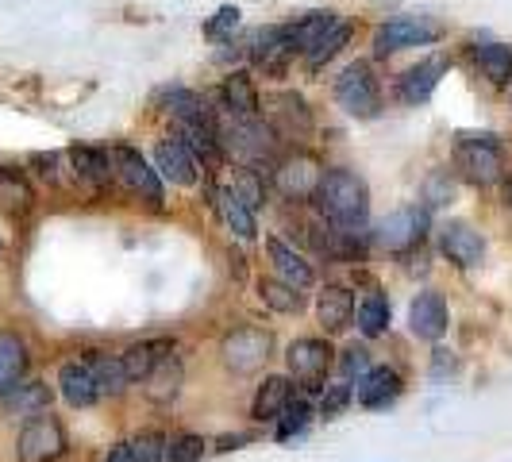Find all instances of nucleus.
<instances>
[{"label":"nucleus","instance_id":"nucleus-20","mask_svg":"<svg viewBox=\"0 0 512 462\" xmlns=\"http://www.w3.org/2000/svg\"><path fill=\"white\" fill-rule=\"evenodd\" d=\"M270 128L278 139H305L312 131V112H308L305 97L297 93H278L270 101Z\"/></svg>","mask_w":512,"mask_h":462},{"label":"nucleus","instance_id":"nucleus-10","mask_svg":"<svg viewBox=\"0 0 512 462\" xmlns=\"http://www.w3.org/2000/svg\"><path fill=\"white\" fill-rule=\"evenodd\" d=\"M332 362H335V351H332V343H328V339H297V343H289V347H285L289 378H297L308 393H312V389H324Z\"/></svg>","mask_w":512,"mask_h":462},{"label":"nucleus","instance_id":"nucleus-22","mask_svg":"<svg viewBox=\"0 0 512 462\" xmlns=\"http://www.w3.org/2000/svg\"><path fill=\"white\" fill-rule=\"evenodd\" d=\"M335 24H339V16H335L332 8H328V12L320 8V12H305V16L282 24V31H285V39H289V47H293V54H308Z\"/></svg>","mask_w":512,"mask_h":462},{"label":"nucleus","instance_id":"nucleus-29","mask_svg":"<svg viewBox=\"0 0 512 462\" xmlns=\"http://www.w3.org/2000/svg\"><path fill=\"white\" fill-rule=\"evenodd\" d=\"M81 359L89 362V370H93V378H97L101 397H124V389L131 385V378H128V370H124V359H120V355L89 351V355H81Z\"/></svg>","mask_w":512,"mask_h":462},{"label":"nucleus","instance_id":"nucleus-39","mask_svg":"<svg viewBox=\"0 0 512 462\" xmlns=\"http://www.w3.org/2000/svg\"><path fill=\"white\" fill-rule=\"evenodd\" d=\"M205 436L197 432H178L174 439H166V462H201L205 459Z\"/></svg>","mask_w":512,"mask_h":462},{"label":"nucleus","instance_id":"nucleus-8","mask_svg":"<svg viewBox=\"0 0 512 462\" xmlns=\"http://www.w3.org/2000/svg\"><path fill=\"white\" fill-rule=\"evenodd\" d=\"M324 181V166L320 158L308 151H289L285 158L274 162V189L285 201H312L316 189Z\"/></svg>","mask_w":512,"mask_h":462},{"label":"nucleus","instance_id":"nucleus-3","mask_svg":"<svg viewBox=\"0 0 512 462\" xmlns=\"http://www.w3.org/2000/svg\"><path fill=\"white\" fill-rule=\"evenodd\" d=\"M455 166L474 185H493L505 178V151L497 135H459L455 139Z\"/></svg>","mask_w":512,"mask_h":462},{"label":"nucleus","instance_id":"nucleus-43","mask_svg":"<svg viewBox=\"0 0 512 462\" xmlns=\"http://www.w3.org/2000/svg\"><path fill=\"white\" fill-rule=\"evenodd\" d=\"M351 401H355V385L343 382V378H332V382H328V393H324L320 412H324V416H339Z\"/></svg>","mask_w":512,"mask_h":462},{"label":"nucleus","instance_id":"nucleus-44","mask_svg":"<svg viewBox=\"0 0 512 462\" xmlns=\"http://www.w3.org/2000/svg\"><path fill=\"white\" fill-rule=\"evenodd\" d=\"M451 193H455V185H451L447 174H432L428 185H424V201H428V205H443V201H451Z\"/></svg>","mask_w":512,"mask_h":462},{"label":"nucleus","instance_id":"nucleus-27","mask_svg":"<svg viewBox=\"0 0 512 462\" xmlns=\"http://www.w3.org/2000/svg\"><path fill=\"white\" fill-rule=\"evenodd\" d=\"M162 104H166V112L178 120V128H185V124H212V120H216V112L208 108L205 97L193 93V89H185V85L166 89V93H162Z\"/></svg>","mask_w":512,"mask_h":462},{"label":"nucleus","instance_id":"nucleus-41","mask_svg":"<svg viewBox=\"0 0 512 462\" xmlns=\"http://www.w3.org/2000/svg\"><path fill=\"white\" fill-rule=\"evenodd\" d=\"M239 8H231V4H224L216 16H208L205 20V39H212V43H228L231 35H235V27H239Z\"/></svg>","mask_w":512,"mask_h":462},{"label":"nucleus","instance_id":"nucleus-40","mask_svg":"<svg viewBox=\"0 0 512 462\" xmlns=\"http://www.w3.org/2000/svg\"><path fill=\"white\" fill-rule=\"evenodd\" d=\"M131 462H166V436L162 432H139L135 439H128Z\"/></svg>","mask_w":512,"mask_h":462},{"label":"nucleus","instance_id":"nucleus-33","mask_svg":"<svg viewBox=\"0 0 512 462\" xmlns=\"http://www.w3.org/2000/svg\"><path fill=\"white\" fill-rule=\"evenodd\" d=\"M308 424H312V405H308L305 393H293V397L285 401V409L278 412V420H274V439L285 443V439L301 436Z\"/></svg>","mask_w":512,"mask_h":462},{"label":"nucleus","instance_id":"nucleus-23","mask_svg":"<svg viewBox=\"0 0 512 462\" xmlns=\"http://www.w3.org/2000/svg\"><path fill=\"white\" fill-rule=\"evenodd\" d=\"M316 320L324 324V332H343L355 320V297L347 285H324L316 297Z\"/></svg>","mask_w":512,"mask_h":462},{"label":"nucleus","instance_id":"nucleus-19","mask_svg":"<svg viewBox=\"0 0 512 462\" xmlns=\"http://www.w3.org/2000/svg\"><path fill=\"white\" fill-rule=\"evenodd\" d=\"M220 101H224V112L235 116V120H258L262 116V97H258L255 77L247 70H231L220 85Z\"/></svg>","mask_w":512,"mask_h":462},{"label":"nucleus","instance_id":"nucleus-26","mask_svg":"<svg viewBox=\"0 0 512 462\" xmlns=\"http://www.w3.org/2000/svg\"><path fill=\"white\" fill-rule=\"evenodd\" d=\"M170 351H174V339L154 335V339H143V343H131L120 359H124V370H128L131 382H143V378H147V374H151L154 366L166 359Z\"/></svg>","mask_w":512,"mask_h":462},{"label":"nucleus","instance_id":"nucleus-13","mask_svg":"<svg viewBox=\"0 0 512 462\" xmlns=\"http://www.w3.org/2000/svg\"><path fill=\"white\" fill-rule=\"evenodd\" d=\"M409 328H412L416 339L439 343V339L447 335V328H451V308H447V297L436 293V289H424L420 297H412Z\"/></svg>","mask_w":512,"mask_h":462},{"label":"nucleus","instance_id":"nucleus-42","mask_svg":"<svg viewBox=\"0 0 512 462\" xmlns=\"http://www.w3.org/2000/svg\"><path fill=\"white\" fill-rule=\"evenodd\" d=\"M366 370H370V351L355 343V347H347V351L339 355V374H335V378H343V382L359 385Z\"/></svg>","mask_w":512,"mask_h":462},{"label":"nucleus","instance_id":"nucleus-18","mask_svg":"<svg viewBox=\"0 0 512 462\" xmlns=\"http://www.w3.org/2000/svg\"><path fill=\"white\" fill-rule=\"evenodd\" d=\"M66 158H70V174H74L77 189L101 193L104 185L112 181V154L104 147H70Z\"/></svg>","mask_w":512,"mask_h":462},{"label":"nucleus","instance_id":"nucleus-16","mask_svg":"<svg viewBox=\"0 0 512 462\" xmlns=\"http://www.w3.org/2000/svg\"><path fill=\"white\" fill-rule=\"evenodd\" d=\"M58 393L70 409H93L101 401V389H97V378L89 370L85 359H66L58 366Z\"/></svg>","mask_w":512,"mask_h":462},{"label":"nucleus","instance_id":"nucleus-15","mask_svg":"<svg viewBox=\"0 0 512 462\" xmlns=\"http://www.w3.org/2000/svg\"><path fill=\"white\" fill-rule=\"evenodd\" d=\"M401 393H405V378H401L393 366H370V370L362 374V382L355 385V401L370 412L389 409Z\"/></svg>","mask_w":512,"mask_h":462},{"label":"nucleus","instance_id":"nucleus-37","mask_svg":"<svg viewBox=\"0 0 512 462\" xmlns=\"http://www.w3.org/2000/svg\"><path fill=\"white\" fill-rule=\"evenodd\" d=\"M478 66L489 77V85H509L512 81V47L505 43H486L478 47Z\"/></svg>","mask_w":512,"mask_h":462},{"label":"nucleus","instance_id":"nucleus-28","mask_svg":"<svg viewBox=\"0 0 512 462\" xmlns=\"http://www.w3.org/2000/svg\"><path fill=\"white\" fill-rule=\"evenodd\" d=\"M27 366H31V351L16 332H0V397L12 385L24 382Z\"/></svg>","mask_w":512,"mask_h":462},{"label":"nucleus","instance_id":"nucleus-21","mask_svg":"<svg viewBox=\"0 0 512 462\" xmlns=\"http://www.w3.org/2000/svg\"><path fill=\"white\" fill-rule=\"evenodd\" d=\"M251 62H255L258 70H266V74H282L285 66H289V58H293V47H289V39H285L282 27H262L251 35Z\"/></svg>","mask_w":512,"mask_h":462},{"label":"nucleus","instance_id":"nucleus-12","mask_svg":"<svg viewBox=\"0 0 512 462\" xmlns=\"http://www.w3.org/2000/svg\"><path fill=\"white\" fill-rule=\"evenodd\" d=\"M447 70H451V58H447V54H428V58H420L416 66H409L405 74L397 77V101L401 104L432 101V93L439 89V81H443Z\"/></svg>","mask_w":512,"mask_h":462},{"label":"nucleus","instance_id":"nucleus-4","mask_svg":"<svg viewBox=\"0 0 512 462\" xmlns=\"http://www.w3.org/2000/svg\"><path fill=\"white\" fill-rule=\"evenodd\" d=\"M443 35H447V27L432 16H397L374 31V54L389 58V54L412 51V47H432Z\"/></svg>","mask_w":512,"mask_h":462},{"label":"nucleus","instance_id":"nucleus-30","mask_svg":"<svg viewBox=\"0 0 512 462\" xmlns=\"http://www.w3.org/2000/svg\"><path fill=\"white\" fill-rule=\"evenodd\" d=\"M220 201H216V208H220V220H224V228L239 239V243H255V235H258V224H255V212L243 205L239 197H235V189H220L216 193Z\"/></svg>","mask_w":512,"mask_h":462},{"label":"nucleus","instance_id":"nucleus-2","mask_svg":"<svg viewBox=\"0 0 512 462\" xmlns=\"http://www.w3.org/2000/svg\"><path fill=\"white\" fill-rule=\"evenodd\" d=\"M335 104L355 116V120H374L382 112V85L370 70V62H351L335 77Z\"/></svg>","mask_w":512,"mask_h":462},{"label":"nucleus","instance_id":"nucleus-6","mask_svg":"<svg viewBox=\"0 0 512 462\" xmlns=\"http://www.w3.org/2000/svg\"><path fill=\"white\" fill-rule=\"evenodd\" d=\"M274 355V335L255 324H243V328H231L220 343V359L231 374H258Z\"/></svg>","mask_w":512,"mask_h":462},{"label":"nucleus","instance_id":"nucleus-36","mask_svg":"<svg viewBox=\"0 0 512 462\" xmlns=\"http://www.w3.org/2000/svg\"><path fill=\"white\" fill-rule=\"evenodd\" d=\"M355 312H359V332L366 335V339L385 335V328H389V301H385L382 289H370Z\"/></svg>","mask_w":512,"mask_h":462},{"label":"nucleus","instance_id":"nucleus-5","mask_svg":"<svg viewBox=\"0 0 512 462\" xmlns=\"http://www.w3.org/2000/svg\"><path fill=\"white\" fill-rule=\"evenodd\" d=\"M108 154H112V174L120 178V185L128 189L131 197L151 208H162V178H158L151 158L143 151H135V147H124V143L112 147Z\"/></svg>","mask_w":512,"mask_h":462},{"label":"nucleus","instance_id":"nucleus-38","mask_svg":"<svg viewBox=\"0 0 512 462\" xmlns=\"http://www.w3.org/2000/svg\"><path fill=\"white\" fill-rule=\"evenodd\" d=\"M231 189H235V197L243 201V205L258 212V208L266 205V181L258 178L255 166H243V170H235V181H231Z\"/></svg>","mask_w":512,"mask_h":462},{"label":"nucleus","instance_id":"nucleus-34","mask_svg":"<svg viewBox=\"0 0 512 462\" xmlns=\"http://www.w3.org/2000/svg\"><path fill=\"white\" fill-rule=\"evenodd\" d=\"M258 301L266 308H274V312H282V316H297V312L305 308L301 289L285 285L282 278H262V282H258Z\"/></svg>","mask_w":512,"mask_h":462},{"label":"nucleus","instance_id":"nucleus-1","mask_svg":"<svg viewBox=\"0 0 512 462\" xmlns=\"http://www.w3.org/2000/svg\"><path fill=\"white\" fill-rule=\"evenodd\" d=\"M316 208L324 216V224L335 231H366L370 220V189L355 170H328L320 189H316Z\"/></svg>","mask_w":512,"mask_h":462},{"label":"nucleus","instance_id":"nucleus-32","mask_svg":"<svg viewBox=\"0 0 512 462\" xmlns=\"http://www.w3.org/2000/svg\"><path fill=\"white\" fill-rule=\"evenodd\" d=\"M4 409L12 412V416H39V412L51 409V385L43 382H20L12 385L8 393H4Z\"/></svg>","mask_w":512,"mask_h":462},{"label":"nucleus","instance_id":"nucleus-24","mask_svg":"<svg viewBox=\"0 0 512 462\" xmlns=\"http://www.w3.org/2000/svg\"><path fill=\"white\" fill-rule=\"evenodd\" d=\"M31 208H35V185L27 181V174L0 166V212L12 220H24L31 216Z\"/></svg>","mask_w":512,"mask_h":462},{"label":"nucleus","instance_id":"nucleus-45","mask_svg":"<svg viewBox=\"0 0 512 462\" xmlns=\"http://www.w3.org/2000/svg\"><path fill=\"white\" fill-rule=\"evenodd\" d=\"M104 462H131V447L128 443H112V451L104 455Z\"/></svg>","mask_w":512,"mask_h":462},{"label":"nucleus","instance_id":"nucleus-46","mask_svg":"<svg viewBox=\"0 0 512 462\" xmlns=\"http://www.w3.org/2000/svg\"><path fill=\"white\" fill-rule=\"evenodd\" d=\"M501 193H505V205L512 208V174H509V178H505V189H501Z\"/></svg>","mask_w":512,"mask_h":462},{"label":"nucleus","instance_id":"nucleus-11","mask_svg":"<svg viewBox=\"0 0 512 462\" xmlns=\"http://www.w3.org/2000/svg\"><path fill=\"white\" fill-rule=\"evenodd\" d=\"M436 239L443 258H451L459 270H474L486 258V235L474 228L470 220H447V224H439Z\"/></svg>","mask_w":512,"mask_h":462},{"label":"nucleus","instance_id":"nucleus-9","mask_svg":"<svg viewBox=\"0 0 512 462\" xmlns=\"http://www.w3.org/2000/svg\"><path fill=\"white\" fill-rule=\"evenodd\" d=\"M428 228H432V216L428 208L412 205V208H397L389 212L378 228V243H382L389 255H412L424 239H428Z\"/></svg>","mask_w":512,"mask_h":462},{"label":"nucleus","instance_id":"nucleus-31","mask_svg":"<svg viewBox=\"0 0 512 462\" xmlns=\"http://www.w3.org/2000/svg\"><path fill=\"white\" fill-rule=\"evenodd\" d=\"M293 397V385L289 378L282 374H270L266 382L255 389V401H251V416H255L258 424H274L278 420V412L285 409V401Z\"/></svg>","mask_w":512,"mask_h":462},{"label":"nucleus","instance_id":"nucleus-47","mask_svg":"<svg viewBox=\"0 0 512 462\" xmlns=\"http://www.w3.org/2000/svg\"><path fill=\"white\" fill-rule=\"evenodd\" d=\"M0 255H4V239H0Z\"/></svg>","mask_w":512,"mask_h":462},{"label":"nucleus","instance_id":"nucleus-7","mask_svg":"<svg viewBox=\"0 0 512 462\" xmlns=\"http://www.w3.org/2000/svg\"><path fill=\"white\" fill-rule=\"evenodd\" d=\"M70 451V439H66V428L62 420L51 416V412H39L31 416L20 436H16V459L20 462H58Z\"/></svg>","mask_w":512,"mask_h":462},{"label":"nucleus","instance_id":"nucleus-35","mask_svg":"<svg viewBox=\"0 0 512 462\" xmlns=\"http://www.w3.org/2000/svg\"><path fill=\"white\" fill-rule=\"evenodd\" d=\"M351 35H355V27L347 24V20H339V24H335L332 31H328V35H324V39H320V43L305 54L308 70H324L332 58H339V54H343V47L351 43Z\"/></svg>","mask_w":512,"mask_h":462},{"label":"nucleus","instance_id":"nucleus-14","mask_svg":"<svg viewBox=\"0 0 512 462\" xmlns=\"http://www.w3.org/2000/svg\"><path fill=\"white\" fill-rule=\"evenodd\" d=\"M266 258H270V266H274V278H282L285 285H293V289H301V293L316 285L312 262H308L297 247H289L285 239H278V235H266Z\"/></svg>","mask_w":512,"mask_h":462},{"label":"nucleus","instance_id":"nucleus-17","mask_svg":"<svg viewBox=\"0 0 512 462\" xmlns=\"http://www.w3.org/2000/svg\"><path fill=\"white\" fill-rule=\"evenodd\" d=\"M151 162L154 170H158V178L170 181V185H193L197 181V158H193V151L181 143L178 135L158 139Z\"/></svg>","mask_w":512,"mask_h":462},{"label":"nucleus","instance_id":"nucleus-25","mask_svg":"<svg viewBox=\"0 0 512 462\" xmlns=\"http://www.w3.org/2000/svg\"><path fill=\"white\" fill-rule=\"evenodd\" d=\"M181 382H185V366H181V359L170 351V355L143 378V393H147V401H154V405H170L181 393Z\"/></svg>","mask_w":512,"mask_h":462}]
</instances>
